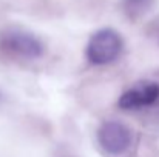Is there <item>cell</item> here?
<instances>
[{
    "mask_svg": "<svg viewBox=\"0 0 159 157\" xmlns=\"http://www.w3.org/2000/svg\"><path fill=\"white\" fill-rule=\"evenodd\" d=\"M122 51V39L114 29H101L94 33L87 45V59L93 65H107L114 62Z\"/></svg>",
    "mask_w": 159,
    "mask_h": 157,
    "instance_id": "cell-1",
    "label": "cell"
},
{
    "mask_svg": "<svg viewBox=\"0 0 159 157\" xmlns=\"http://www.w3.org/2000/svg\"><path fill=\"white\" fill-rule=\"evenodd\" d=\"M159 99V83L156 82H138L133 88L127 89L120 99L119 106L122 109H139L144 106H150Z\"/></svg>",
    "mask_w": 159,
    "mask_h": 157,
    "instance_id": "cell-2",
    "label": "cell"
},
{
    "mask_svg": "<svg viewBox=\"0 0 159 157\" xmlns=\"http://www.w3.org/2000/svg\"><path fill=\"white\" fill-rule=\"evenodd\" d=\"M98 139L101 146L110 154L124 153L131 142V134L127 126L119 122H107L99 128Z\"/></svg>",
    "mask_w": 159,
    "mask_h": 157,
    "instance_id": "cell-3",
    "label": "cell"
},
{
    "mask_svg": "<svg viewBox=\"0 0 159 157\" xmlns=\"http://www.w3.org/2000/svg\"><path fill=\"white\" fill-rule=\"evenodd\" d=\"M2 46L6 51H11L14 54H19L22 57H28V59H34L39 57L42 54V43L31 34L26 33H9L2 39Z\"/></svg>",
    "mask_w": 159,
    "mask_h": 157,
    "instance_id": "cell-4",
    "label": "cell"
},
{
    "mask_svg": "<svg viewBox=\"0 0 159 157\" xmlns=\"http://www.w3.org/2000/svg\"><path fill=\"white\" fill-rule=\"evenodd\" d=\"M150 3H152V0H124L127 12L133 17L141 15L142 12H145L147 8L150 6Z\"/></svg>",
    "mask_w": 159,
    "mask_h": 157,
    "instance_id": "cell-5",
    "label": "cell"
}]
</instances>
